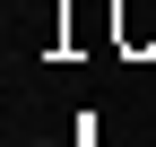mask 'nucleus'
Instances as JSON below:
<instances>
[]
</instances>
